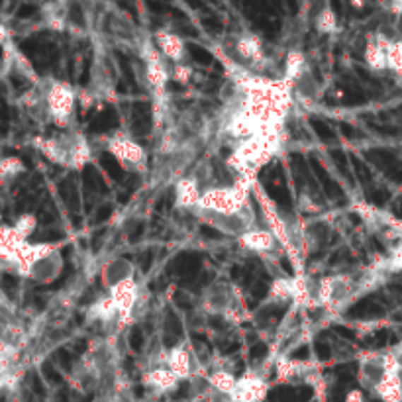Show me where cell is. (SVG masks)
Segmentation results:
<instances>
[{
  "label": "cell",
  "instance_id": "27",
  "mask_svg": "<svg viewBox=\"0 0 402 402\" xmlns=\"http://www.w3.org/2000/svg\"><path fill=\"white\" fill-rule=\"evenodd\" d=\"M12 227L16 230V234L22 240H28L35 232V227H37V218H35L34 214H22V216H18Z\"/></svg>",
  "mask_w": 402,
  "mask_h": 402
},
{
  "label": "cell",
  "instance_id": "16",
  "mask_svg": "<svg viewBox=\"0 0 402 402\" xmlns=\"http://www.w3.org/2000/svg\"><path fill=\"white\" fill-rule=\"evenodd\" d=\"M134 275H136V267H134L128 259L116 257V259L108 261L105 267H102L100 279H102V285H105L106 289L110 290L114 289L116 285L124 283V280L134 279Z\"/></svg>",
  "mask_w": 402,
  "mask_h": 402
},
{
  "label": "cell",
  "instance_id": "17",
  "mask_svg": "<svg viewBox=\"0 0 402 402\" xmlns=\"http://www.w3.org/2000/svg\"><path fill=\"white\" fill-rule=\"evenodd\" d=\"M61 252H59V249H53L52 254L45 255L40 261L34 263V267L30 269L28 279H34L37 280V283H49V280H53L61 273Z\"/></svg>",
  "mask_w": 402,
  "mask_h": 402
},
{
  "label": "cell",
  "instance_id": "6",
  "mask_svg": "<svg viewBox=\"0 0 402 402\" xmlns=\"http://www.w3.org/2000/svg\"><path fill=\"white\" fill-rule=\"evenodd\" d=\"M240 244L244 245L245 249L259 254L263 259H277L279 255L285 254V247L269 227L255 226L245 236L240 237Z\"/></svg>",
  "mask_w": 402,
  "mask_h": 402
},
{
  "label": "cell",
  "instance_id": "14",
  "mask_svg": "<svg viewBox=\"0 0 402 402\" xmlns=\"http://www.w3.org/2000/svg\"><path fill=\"white\" fill-rule=\"evenodd\" d=\"M141 385L153 391V393H173L177 386L181 385V381L173 375V371L169 367H151L143 371L141 375Z\"/></svg>",
  "mask_w": 402,
  "mask_h": 402
},
{
  "label": "cell",
  "instance_id": "32",
  "mask_svg": "<svg viewBox=\"0 0 402 402\" xmlns=\"http://www.w3.org/2000/svg\"><path fill=\"white\" fill-rule=\"evenodd\" d=\"M49 2H59V4H65L67 0H49Z\"/></svg>",
  "mask_w": 402,
  "mask_h": 402
},
{
  "label": "cell",
  "instance_id": "21",
  "mask_svg": "<svg viewBox=\"0 0 402 402\" xmlns=\"http://www.w3.org/2000/svg\"><path fill=\"white\" fill-rule=\"evenodd\" d=\"M206 381H208L210 389H212L214 393L230 398L232 393H234V389H236L237 377L234 375L232 371H226V369H214V371L206 377Z\"/></svg>",
  "mask_w": 402,
  "mask_h": 402
},
{
  "label": "cell",
  "instance_id": "5",
  "mask_svg": "<svg viewBox=\"0 0 402 402\" xmlns=\"http://www.w3.org/2000/svg\"><path fill=\"white\" fill-rule=\"evenodd\" d=\"M44 95L49 120L59 128H69L71 118L75 112V98H77L73 87L61 81H49L44 87Z\"/></svg>",
  "mask_w": 402,
  "mask_h": 402
},
{
  "label": "cell",
  "instance_id": "22",
  "mask_svg": "<svg viewBox=\"0 0 402 402\" xmlns=\"http://www.w3.org/2000/svg\"><path fill=\"white\" fill-rule=\"evenodd\" d=\"M305 69H306V59L302 52H298V49H290L287 53V59H285V75H283V79L289 81L290 85H295L302 75H305Z\"/></svg>",
  "mask_w": 402,
  "mask_h": 402
},
{
  "label": "cell",
  "instance_id": "24",
  "mask_svg": "<svg viewBox=\"0 0 402 402\" xmlns=\"http://www.w3.org/2000/svg\"><path fill=\"white\" fill-rule=\"evenodd\" d=\"M24 171H26V165H24V161L20 158L8 155V158L0 159V183L2 184L12 183Z\"/></svg>",
  "mask_w": 402,
  "mask_h": 402
},
{
  "label": "cell",
  "instance_id": "20",
  "mask_svg": "<svg viewBox=\"0 0 402 402\" xmlns=\"http://www.w3.org/2000/svg\"><path fill=\"white\" fill-rule=\"evenodd\" d=\"M373 394L383 402H402V373H386Z\"/></svg>",
  "mask_w": 402,
  "mask_h": 402
},
{
  "label": "cell",
  "instance_id": "31",
  "mask_svg": "<svg viewBox=\"0 0 402 402\" xmlns=\"http://www.w3.org/2000/svg\"><path fill=\"white\" fill-rule=\"evenodd\" d=\"M391 10L394 14H402V0H391Z\"/></svg>",
  "mask_w": 402,
  "mask_h": 402
},
{
  "label": "cell",
  "instance_id": "29",
  "mask_svg": "<svg viewBox=\"0 0 402 402\" xmlns=\"http://www.w3.org/2000/svg\"><path fill=\"white\" fill-rule=\"evenodd\" d=\"M343 402H367V401H365V393H363V389H351L350 393L345 394Z\"/></svg>",
  "mask_w": 402,
  "mask_h": 402
},
{
  "label": "cell",
  "instance_id": "11",
  "mask_svg": "<svg viewBox=\"0 0 402 402\" xmlns=\"http://www.w3.org/2000/svg\"><path fill=\"white\" fill-rule=\"evenodd\" d=\"M202 306L210 314H226L234 306V290L226 283H212L202 295Z\"/></svg>",
  "mask_w": 402,
  "mask_h": 402
},
{
  "label": "cell",
  "instance_id": "2",
  "mask_svg": "<svg viewBox=\"0 0 402 402\" xmlns=\"http://www.w3.org/2000/svg\"><path fill=\"white\" fill-rule=\"evenodd\" d=\"M249 191H252V181H245V179H236V183L232 184L204 187L196 208L216 210V212H244L252 208Z\"/></svg>",
  "mask_w": 402,
  "mask_h": 402
},
{
  "label": "cell",
  "instance_id": "12",
  "mask_svg": "<svg viewBox=\"0 0 402 402\" xmlns=\"http://www.w3.org/2000/svg\"><path fill=\"white\" fill-rule=\"evenodd\" d=\"M167 367L173 371L179 381L193 379L194 373H199V363L184 343H177L175 348H171L167 355Z\"/></svg>",
  "mask_w": 402,
  "mask_h": 402
},
{
  "label": "cell",
  "instance_id": "9",
  "mask_svg": "<svg viewBox=\"0 0 402 402\" xmlns=\"http://www.w3.org/2000/svg\"><path fill=\"white\" fill-rule=\"evenodd\" d=\"M269 385L267 379L259 371H247L242 377H237L236 389L230 396L232 402H263L267 396Z\"/></svg>",
  "mask_w": 402,
  "mask_h": 402
},
{
  "label": "cell",
  "instance_id": "28",
  "mask_svg": "<svg viewBox=\"0 0 402 402\" xmlns=\"http://www.w3.org/2000/svg\"><path fill=\"white\" fill-rule=\"evenodd\" d=\"M193 77V67L189 63H177L171 67V79L181 83V85H187Z\"/></svg>",
  "mask_w": 402,
  "mask_h": 402
},
{
  "label": "cell",
  "instance_id": "15",
  "mask_svg": "<svg viewBox=\"0 0 402 402\" xmlns=\"http://www.w3.org/2000/svg\"><path fill=\"white\" fill-rule=\"evenodd\" d=\"M155 45L158 49L163 53L167 61L171 65H177V63H187V47H184V42L181 35L173 34L169 30H159L155 34Z\"/></svg>",
  "mask_w": 402,
  "mask_h": 402
},
{
  "label": "cell",
  "instance_id": "3",
  "mask_svg": "<svg viewBox=\"0 0 402 402\" xmlns=\"http://www.w3.org/2000/svg\"><path fill=\"white\" fill-rule=\"evenodd\" d=\"M193 212L202 224H208L210 227L237 240L255 227V216L252 208L244 212H216V210L194 208Z\"/></svg>",
  "mask_w": 402,
  "mask_h": 402
},
{
  "label": "cell",
  "instance_id": "7",
  "mask_svg": "<svg viewBox=\"0 0 402 402\" xmlns=\"http://www.w3.org/2000/svg\"><path fill=\"white\" fill-rule=\"evenodd\" d=\"M232 55L236 65L244 67V69H254L257 65H261L265 61V52H263L261 40L255 34H242L234 37L232 44Z\"/></svg>",
  "mask_w": 402,
  "mask_h": 402
},
{
  "label": "cell",
  "instance_id": "4",
  "mask_svg": "<svg viewBox=\"0 0 402 402\" xmlns=\"http://www.w3.org/2000/svg\"><path fill=\"white\" fill-rule=\"evenodd\" d=\"M106 151L112 153V158L130 173H146L148 171V151L143 146H140L138 141L130 138L128 134H112L106 140Z\"/></svg>",
  "mask_w": 402,
  "mask_h": 402
},
{
  "label": "cell",
  "instance_id": "23",
  "mask_svg": "<svg viewBox=\"0 0 402 402\" xmlns=\"http://www.w3.org/2000/svg\"><path fill=\"white\" fill-rule=\"evenodd\" d=\"M314 28L318 34L332 35L340 30V22H338V14L333 12L330 6H324L314 18Z\"/></svg>",
  "mask_w": 402,
  "mask_h": 402
},
{
  "label": "cell",
  "instance_id": "1",
  "mask_svg": "<svg viewBox=\"0 0 402 402\" xmlns=\"http://www.w3.org/2000/svg\"><path fill=\"white\" fill-rule=\"evenodd\" d=\"M34 146L49 161L67 169H83L93 159L88 140L79 131H63L52 138H35Z\"/></svg>",
  "mask_w": 402,
  "mask_h": 402
},
{
  "label": "cell",
  "instance_id": "30",
  "mask_svg": "<svg viewBox=\"0 0 402 402\" xmlns=\"http://www.w3.org/2000/svg\"><path fill=\"white\" fill-rule=\"evenodd\" d=\"M8 40H10V32H8V28L4 26V24H0V45H6V44H10Z\"/></svg>",
  "mask_w": 402,
  "mask_h": 402
},
{
  "label": "cell",
  "instance_id": "25",
  "mask_svg": "<svg viewBox=\"0 0 402 402\" xmlns=\"http://www.w3.org/2000/svg\"><path fill=\"white\" fill-rule=\"evenodd\" d=\"M295 297V279H275L271 289H269V300L283 305V302H292Z\"/></svg>",
  "mask_w": 402,
  "mask_h": 402
},
{
  "label": "cell",
  "instance_id": "10",
  "mask_svg": "<svg viewBox=\"0 0 402 402\" xmlns=\"http://www.w3.org/2000/svg\"><path fill=\"white\" fill-rule=\"evenodd\" d=\"M359 385L365 391H375L386 377V353H367L359 359Z\"/></svg>",
  "mask_w": 402,
  "mask_h": 402
},
{
  "label": "cell",
  "instance_id": "18",
  "mask_svg": "<svg viewBox=\"0 0 402 402\" xmlns=\"http://www.w3.org/2000/svg\"><path fill=\"white\" fill-rule=\"evenodd\" d=\"M88 320L102 324L105 328H108V326H118L120 328V314H118V308L114 305L110 295L97 298L93 302L90 310H88Z\"/></svg>",
  "mask_w": 402,
  "mask_h": 402
},
{
  "label": "cell",
  "instance_id": "26",
  "mask_svg": "<svg viewBox=\"0 0 402 402\" xmlns=\"http://www.w3.org/2000/svg\"><path fill=\"white\" fill-rule=\"evenodd\" d=\"M386 67L396 73V75H402V40H396V42H389V47H386Z\"/></svg>",
  "mask_w": 402,
  "mask_h": 402
},
{
  "label": "cell",
  "instance_id": "8",
  "mask_svg": "<svg viewBox=\"0 0 402 402\" xmlns=\"http://www.w3.org/2000/svg\"><path fill=\"white\" fill-rule=\"evenodd\" d=\"M108 295L112 297L114 305L118 308L120 328H122L124 324H128L134 318V312L140 305V285L136 279H128L108 290Z\"/></svg>",
  "mask_w": 402,
  "mask_h": 402
},
{
  "label": "cell",
  "instance_id": "13",
  "mask_svg": "<svg viewBox=\"0 0 402 402\" xmlns=\"http://www.w3.org/2000/svg\"><path fill=\"white\" fill-rule=\"evenodd\" d=\"M202 191H204V187H201L199 177H181L175 183V206L177 208L191 210L193 212L199 206V202H201Z\"/></svg>",
  "mask_w": 402,
  "mask_h": 402
},
{
  "label": "cell",
  "instance_id": "19",
  "mask_svg": "<svg viewBox=\"0 0 402 402\" xmlns=\"http://www.w3.org/2000/svg\"><path fill=\"white\" fill-rule=\"evenodd\" d=\"M389 37L385 35H375L371 37L365 45V61L373 71H385L386 67V47H389Z\"/></svg>",
  "mask_w": 402,
  "mask_h": 402
}]
</instances>
